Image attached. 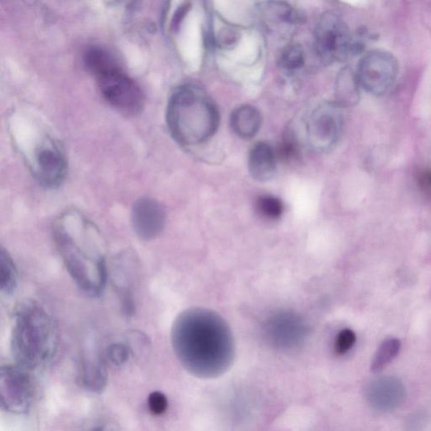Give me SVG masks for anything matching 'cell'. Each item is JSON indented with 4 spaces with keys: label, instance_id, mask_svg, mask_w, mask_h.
Listing matches in <instances>:
<instances>
[{
    "label": "cell",
    "instance_id": "cell-1",
    "mask_svg": "<svg viewBox=\"0 0 431 431\" xmlns=\"http://www.w3.org/2000/svg\"><path fill=\"white\" fill-rule=\"evenodd\" d=\"M171 345L180 365L197 378L222 376L235 358L229 324L207 308H192L178 315L171 328Z\"/></svg>",
    "mask_w": 431,
    "mask_h": 431
},
{
    "label": "cell",
    "instance_id": "cell-2",
    "mask_svg": "<svg viewBox=\"0 0 431 431\" xmlns=\"http://www.w3.org/2000/svg\"><path fill=\"white\" fill-rule=\"evenodd\" d=\"M56 245L69 275L88 295L99 296L108 278L105 247L98 229L80 213L68 212L57 222Z\"/></svg>",
    "mask_w": 431,
    "mask_h": 431
},
{
    "label": "cell",
    "instance_id": "cell-3",
    "mask_svg": "<svg viewBox=\"0 0 431 431\" xmlns=\"http://www.w3.org/2000/svg\"><path fill=\"white\" fill-rule=\"evenodd\" d=\"M58 341L57 326L43 305L32 299L16 305L11 350L17 365L28 370L43 367L53 358Z\"/></svg>",
    "mask_w": 431,
    "mask_h": 431
},
{
    "label": "cell",
    "instance_id": "cell-4",
    "mask_svg": "<svg viewBox=\"0 0 431 431\" xmlns=\"http://www.w3.org/2000/svg\"><path fill=\"white\" fill-rule=\"evenodd\" d=\"M167 124L175 140L183 146H194L209 140L219 127V108L197 86L178 88L167 108Z\"/></svg>",
    "mask_w": 431,
    "mask_h": 431
},
{
    "label": "cell",
    "instance_id": "cell-5",
    "mask_svg": "<svg viewBox=\"0 0 431 431\" xmlns=\"http://www.w3.org/2000/svg\"><path fill=\"white\" fill-rule=\"evenodd\" d=\"M85 63L95 77L101 95L114 109L126 115L141 113L145 104V95L113 56L105 50L91 48L85 53Z\"/></svg>",
    "mask_w": 431,
    "mask_h": 431
},
{
    "label": "cell",
    "instance_id": "cell-6",
    "mask_svg": "<svg viewBox=\"0 0 431 431\" xmlns=\"http://www.w3.org/2000/svg\"><path fill=\"white\" fill-rule=\"evenodd\" d=\"M27 370L17 364L0 369V404L7 413L26 415L33 405L34 384Z\"/></svg>",
    "mask_w": 431,
    "mask_h": 431
},
{
    "label": "cell",
    "instance_id": "cell-7",
    "mask_svg": "<svg viewBox=\"0 0 431 431\" xmlns=\"http://www.w3.org/2000/svg\"><path fill=\"white\" fill-rule=\"evenodd\" d=\"M315 46L323 63L344 61L355 54V43L351 39L348 27L336 14L327 13L319 21L315 30Z\"/></svg>",
    "mask_w": 431,
    "mask_h": 431
},
{
    "label": "cell",
    "instance_id": "cell-8",
    "mask_svg": "<svg viewBox=\"0 0 431 431\" xmlns=\"http://www.w3.org/2000/svg\"><path fill=\"white\" fill-rule=\"evenodd\" d=\"M31 172L41 185L56 188L61 185L67 174V160L58 143L45 135L36 143L30 156Z\"/></svg>",
    "mask_w": 431,
    "mask_h": 431
},
{
    "label": "cell",
    "instance_id": "cell-9",
    "mask_svg": "<svg viewBox=\"0 0 431 431\" xmlns=\"http://www.w3.org/2000/svg\"><path fill=\"white\" fill-rule=\"evenodd\" d=\"M398 63L393 55L375 51L361 59L356 73L360 86L374 96L386 95L395 85Z\"/></svg>",
    "mask_w": 431,
    "mask_h": 431
},
{
    "label": "cell",
    "instance_id": "cell-10",
    "mask_svg": "<svg viewBox=\"0 0 431 431\" xmlns=\"http://www.w3.org/2000/svg\"><path fill=\"white\" fill-rule=\"evenodd\" d=\"M341 109L336 103H328L313 111L307 131L310 145L314 150L326 152L336 145L344 127Z\"/></svg>",
    "mask_w": 431,
    "mask_h": 431
},
{
    "label": "cell",
    "instance_id": "cell-11",
    "mask_svg": "<svg viewBox=\"0 0 431 431\" xmlns=\"http://www.w3.org/2000/svg\"><path fill=\"white\" fill-rule=\"evenodd\" d=\"M113 284L118 295L120 309L125 316L133 317L136 311L135 282L137 262L133 254H123L115 259L113 266Z\"/></svg>",
    "mask_w": 431,
    "mask_h": 431
},
{
    "label": "cell",
    "instance_id": "cell-12",
    "mask_svg": "<svg viewBox=\"0 0 431 431\" xmlns=\"http://www.w3.org/2000/svg\"><path fill=\"white\" fill-rule=\"evenodd\" d=\"M132 222L139 238L146 241L155 239L165 229V208L155 199H139L133 207Z\"/></svg>",
    "mask_w": 431,
    "mask_h": 431
},
{
    "label": "cell",
    "instance_id": "cell-13",
    "mask_svg": "<svg viewBox=\"0 0 431 431\" xmlns=\"http://www.w3.org/2000/svg\"><path fill=\"white\" fill-rule=\"evenodd\" d=\"M269 339L281 348H293L298 346L305 338V323L291 313H281L270 318L266 324Z\"/></svg>",
    "mask_w": 431,
    "mask_h": 431
},
{
    "label": "cell",
    "instance_id": "cell-14",
    "mask_svg": "<svg viewBox=\"0 0 431 431\" xmlns=\"http://www.w3.org/2000/svg\"><path fill=\"white\" fill-rule=\"evenodd\" d=\"M368 400L377 410L395 409L404 400L405 389L395 378L375 380L367 389Z\"/></svg>",
    "mask_w": 431,
    "mask_h": 431
},
{
    "label": "cell",
    "instance_id": "cell-15",
    "mask_svg": "<svg viewBox=\"0 0 431 431\" xmlns=\"http://www.w3.org/2000/svg\"><path fill=\"white\" fill-rule=\"evenodd\" d=\"M83 387L92 393H100L108 385V373L103 360L96 351H83L80 376Z\"/></svg>",
    "mask_w": 431,
    "mask_h": 431
},
{
    "label": "cell",
    "instance_id": "cell-16",
    "mask_svg": "<svg viewBox=\"0 0 431 431\" xmlns=\"http://www.w3.org/2000/svg\"><path fill=\"white\" fill-rule=\"evenodd\" d=\"M277 157L271 145L265 142H259L250 150L249 170L250 175L258 182H266L274 175Z\"/></svg>",
    "mask_w": 431,
    "mask_h": 431
},
{
    "label": "cell",
    "instance_id": "cell-17",
    "mask_svg": "<svg viewBox=\"0 0 431 431\" xmlns=\"http://www.w3.org/2000/svg\"><path fill=\"white\" fill-rule=\"evenodd\" d=\"M231 127L243 139H251L256 135L262 124V115L254 106L244 105L232 113Z\"/></svg>",
    "mask_w": 431,
    "mask_h": 431
},
{
    "label": "cell",
    "instance_id": "cell-18",
    "mask_svg": "<svg viewBox=\"0 0 431 431\" xmlns=\"http://www.w3.org/2000/svg\"><path fill=\"white\" fill-rule=\"evenodd\" d=\"M360 83L351 69L346 68L339 73L336 83V103L341 108H350L358 103Z\"/></svg>",
    "mask_w": 431,
    "mask_h": 431
},
{
    "label": "cell",
    "instance_id": "cell-19",
    "mask_svg": "<svg viewBox=\"0 0 431 431\" xmlns=\"http://www.w3.org/2000/svg\"><path fill=\"white\" fill-rule=\"evenodd\" d=\"M18 286V271L11 254L6 249L0 254V290L2 294L11 295Z\"/></svg>",
    "mask_w": 431,
    "mask_h": 431
},
{
    "label": "cell",
    "instance_id": "cell-20",
    "mask_svg": "<svg viewBox=\"0 0 431 431\" xmlns=\"http://www.w3.org/2000/svg\"><path fill=\"white\" fill-rule=\"evenodd\" d=\"M262 11L269 17L276 19L281 21L301 23L304 20L303 16L289 4L281 1H269L263 4Z\"/></svg>",
    "mask_w": 431,
    "mask_h": 431
},
{
    "label": "cell",
    "instance_id": "cell-21",
    "mask_svg": "<svg viewBox=\"0 0 431 431\" xmlns=\"http://www.w3.org/2000/svg\"><path fill=\"white\" fill-rule=\"evenodd\" d=\"M256 210L262 219L276 221L279 219L284 213V206L279 198L271 194H263L256 200Z\"/></svg>",
    "mask_w": 431,
    "mask_h": 431
},
{
    "label": "cell",
    "instance_id": "cell-22",
    "mask_svg": "<svg viewBox=\"0 0 431 431\" xmlns=\"http://www.w3.org/2000/svg\"><path fill=\"white\" fill-rule=\"evenodd\" d=\"M401 343L398 339H389L384 341L377 352L373 361L372 370L378 373L383 370L390 361L395 358L400 352Z\"/></svg>",
    "mask_w": 431,
    "mask_h": 431
},
{
    "label": "cell",
    "instance_id": "cell-23",
    "mask_svg": "<svg viewBox=\"0 0 431 431\" xmlns=\"http://www.w3.org/2000/svg\"><path fill=\"white\" fill-rule=\"evenodd\" d=\"M304 61L303 49L298 44L287 46L280 58L281 66L287 71H296V69L302 68Z\"/></svg>",
    "mask_w": 431,
    "mask_h": 431
},
{
    "label": "cell",
    "instance_id": "cell-24",
    "mask_svg": "<svg viewBox=\"0 0 431 431\" xmlns=\"http://www.w3.org/2000/svg\"><path fill=\"white\" fill-rule=\"evenodd\" d=\"M105 353L106 358H108L111 364H113L115 367H120V365L128 363L131 350H130L128 345L118 342L110 345L106 349Z\"/></svg>",
    "mask_w": 431,
    "mask_h": 431
},
{
    "label": "cell",
    "instance_id": "cell-25",
    "mask_svg": "<svg viewBox=\"0 0 431 431\" xmlns=\"http://www.w3.org/2000/svg\"><path fill=\"white\" fill-rule=\"evenodd\" d=\"M299 147L298 142L291 137H286L277 147L276 155L278 160L289 163L293 162L299 157Z\"/></svg>",
    "mask_w": 431,
    "mask_h": 431
},
{
    "label": "cell",
    "instance_id": "cell-26",
    "mask_svg": "<svg viewBox=\"0 0 431 431\" xmlns=\"http://www.w3.org/2000/svg\"><path fill=\"white\" fill-rule=\"evenodd\" d=\"M240 39L239 31L232 27H224L216 37V43L222 49H232L238 44Z\"/></svg>",
    "mask_w": 431,
    "mask_h": 431
},
{
    "label": "cell",
    "instance_id": "cell-27",
    "mask_svg": "<svg viewBox=\"0 0 431 431\" xmlns=\"http://www.w3.org/2000/svg\"><path fill=\"white\" fill-rule=\"evenodd\" d=\"M168 398L162 392H152L147 398V409L152 415H163L168 410Z\"/></svg>",
    "mask_w": 431,
    "mask_h": 431
},
{
    "label": "cell",
    "instance_id": "cell-28",
    "mask_svg": "<svg viewBox=\"0 0 431 431\" xmlns=\"http://www.w3.org/2000/svg\"><path fill=\"white\" fill-rule=\"evenodd\" d=\"M356 341V336L354 331L350 328H345L337 336L335 343V350L338 355H344L347 353L352 347L354 346Z\"/></svg>",
    "mask_w": 431,
    "mask_h": 431
},
{
    "label": "cell",
    "instance_id": "cell-29",
    "mask_svg": "<svg viewBox=\"0 0 431 431\" xmlns=\"http://www.w3.org/2000/svg\"><path fill=\"white\" fill-rule=\"evenodd\" d=\"M415 182L423 197L431 200V167H422L417 170Z\"/></svg>",
    "mask_w": 431,
    "mask_h": 431
}]
</instances>
